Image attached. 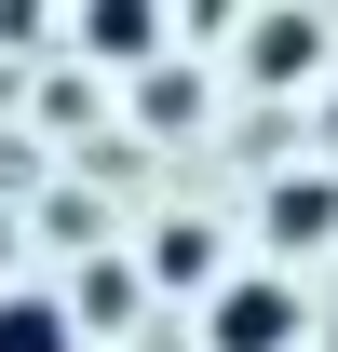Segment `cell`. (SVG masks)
I'll return each instance as SVG.
<instances>
[{
    "mask_svg": "<svg viewBox=\"0 0 338 352\" xmlns=\"http://www.w3.org/2000/svg\"><path fill=\"white\" fill-rule=\"evenodd\" d=\"M203 339L216 352H284L297 339V285H284V271H230L216 311H203Z\"/></svg>",
    "mask_w": 338,
    "mask_h": 352,
    "instance_id": "obj_1",
    "label": "cell"
},
{
    "mask_svg": "<svg viewBox=\"0 0 338 352\" xmlns=\"http://www.w3.org/2000/svg\"><path fill=\"white\" fill-rule=\"evenodd\" d=\"M82 41L109 54V68H149V54H163V0H82Z\"/></svg>",
    "mask_w": 338,
    "mask_h": 352,
    "instance_id": "obj_2",
    "label": "cell"
},
{
    "mask_svg": "<svg viewBox=\"0 0 338 352\" xmlns=\"http://www.w3.org/2000/svg\"><path fill=\"white\" fill-rule=\"evenodd\" d=\"M0 352H82L68 298H41V285H0Z\"/></svg>",
    "mask_w": 338,
    "mask_h": 352,
    "instance_id": "obj_3",
    "label": "cell"
},
{
    "mask_svg": "<svg viewBox=\"0 0 338 352\" xmlns=\"http://www.w3.org/2000/svg\"><path fill=\"white\" fill-rule=\"evenodd\" d=\"M257 82H297V68H311V28H297V14H271V28H257V54H244Z\"/></svg>",
    "mask_w": 338,
    "mask_h": 352,
    "instance_id": "obj_4",
    "label": "cell"
},
{
    "mask_svg": "<svg viewBox=\"0 0 338 352\" xmlns=\"http://www.w3.org/2000/svg\"><path fill=\"white\" fill-rule=\"evenodd\" d=\"M325 217H338V204H325V176H284V204H271V230H284V244H311Z\"/></svg>",
    "mask_w": 338,
    "mask_h": 352,
    "instance_id": "obj_5",
    "label": "cell"
},
{
    "mask_svg": "<svg viewBox=\"0 0 338 352\" xmlns=\"http://www.w3.org/2000/svg\"><path fill=\"white\" fill-rule=\"evenodd\" d=\"M122 298H135V271L109 258V271H82V298H68V325H122Z\"/></svg>",
    "mask_w": 338,
    "mask_h": 352,
    "instance_id": "obj_6",
    "label": "cell"
}]
</instances>
